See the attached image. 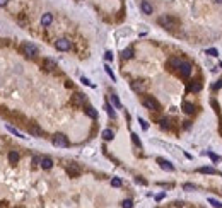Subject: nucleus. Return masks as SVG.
I'll return each mask as SVG.
<instances>
[{
  "label": "nucleus",
  "mask_w": 222,
  "mask_h": 208,
  "mask_svg": "<svg viewBox=\"0 0 222 208\" xmlns=\"http://www.w3.org/2000/svg\"><path fill=\"white\" fill-rule=\"evenodd\" d=\"M106 60H108V62H110V60H113V53H111V51H106Z\"/></svg>",
  "instance_id": "nucleus-40"
},
{
  "label": "nucleus",
  "mask_w": 222,
  "mask_h": 208,
  "mask_svg": "<svg viewBox=\"0 0 222 208\" xmlns=\"http://www.w3.org/2000/svg\"><path fill=\"white\" fill-rule=\"evenodd\" d=\"M159 24L164 29H173L174 26H176V19H174V17H171V15L164 14V15H161V17H159Z\"/></svg>",
  "instance_id": "nucleus-1"
},
{
  "label": "nucleus",
  "mask_w": 222,
  "mask_h": 208,
  "mask_svg": "<svg viewBox=\"0 0 222 208\" xmlns=\"http://www.w3.org/2000/svg\"><path fill=\"white\" fill-rule=\"evenodd\" d=\"M104 70H106V73L110 75V79H111V80H115V73H113V70L110 68V65H106V67H104Z\"/></svg>",
  "instance_id": "nucleus-31"
},
{
  "label": "nucleus",
  "mask_w": 222,
  "mask_h": 208,
  "mask_svg": "<svg viewBox=\"0 0 222 208\" xmlns=\"http://www.w3.org/2000/svg\"><path fill=\"white\" fill-rule=\"evenodd\" d=\"M208 203H210L212 207H215V208H222V203L217 201V200H214V198H208Z\"/></svg>",
  "instance_id": "nucleus-28"
},
{
  "label": "nucleus",
  "mask_w": 222,
  "mask_h": 208,
  "mask_svg": "<svg viewBox=\"0 0 222 208\" xmlns=\"http://www.w3.org/2000/svg\"><path fill=\"white\" fill-rule=\"evenodd\" d=\"M181 63H183V60H180V58H171V60L167 62V65H169L171 68H180Z\"/></svg>",
  "instance_id": "nucleus-17"
},
{
  "label": "nucleus",
  "mask_w": 222,
  "mask_h": 208,
  "mask_svg": "<svg viewBox=\"0 0 222 208\" xmlns=\"http://www.w3.org/2000/svg\"><path fill=\"white\" fill-rule=\"evenodd\" d=\"M45 67H46L48 70H53V68L56 67V63L53 62V60H50V58H46V60H45Z\"/></svg>",
  "instance_id": "nucleus-24"
},
{
  "label": "nucleus",
  "mask_w": 222,
  "mask_h": 208,
  "mask_svg": "<svg viewBox=\"0 0 222 208\" xmlns=\"http://www.w3.org/2000/svg\"><path fill=\"white\" fill-rule=\"evenodd\" d=\"M53 145H55V147H69V140H67L65 135L56 133L55 137H53Z\"/></svg>",
  "instance_id": "nucleus-4"
},
{
  "label": "nucleus",
  "mask_w": 222,
  "mask_h": 208,
  "mask_svg": "<svg viewBox=\"0 0 222 208\" xmlns=\"http://www.w3.org/2000/svg\"><path fill=\"white\" fill-rule=\"evenodd\" d=\"M55 46H56V49H58V51H69L72 44H70V41H69V39H65V38H62V39H58V41L55 43Z\"/></svg>",
  "instance_id": "nucleus-5"
},
{
  "label": "nucleus",
  "mask_w": 222,
  "mask_h": 208,
  "mask_svg": "<svg viewBox=\"0 0 222 208\" xmlns=\"http://www.w3.org/2000/svg\"><path fill=\"white\" fill-rule=\"evenodd\" d=\"M142 104L145 106L147 109H150V111H159V103H157L154 97H150V96L144 97V99H142Z\"/></svg>",
  "instance_id": "nucleus-3"
},
{
  "label": "nucleus",
  "mask_w": 222,
  "mask_h": 208,
  "mask_svg": "<svg viewBox=\"0 0 222 208\" xmlns=\"http://www.w3.org/2000/svg\"><path fill=\"white\" fill-rule=\"evenodd\" d=\"M104 109L108 111V114H110V118H115V116H116V114H115V111H113V106H111L110 103H106V104H104Z\"/></svg>",
  "instance_id": "nucleus-23"
},
{
  "label": "nucleus",
  "mask_w": 222,
  "mask_h": 208,
  "mask_svg": "<svg viewBox=\"0 0 222 208\" xmlns=\"http://www.w3.org/2000/svg\"><path fill=\"white\" fill-rule=\"evenodd\" d=\"M21 49L28 58H34V56L38 55V48H36L34 44H31V43H24V44L21 46Z\"/></svg>",
  "instance_id": "nucleus-2"
},
{
  "label": "nucleus",
  "mask_w": 222,
  "mask_h": 208,
  "mask_svg": "<svg viewBox=\"0 0 222 208\" xmlns=\"http://www.w3.org/2000/svg\"><path fill=\"white\" fill-rule=\"evenodd\" d=\"M31 162H33V166H38V164L41 162V157H38V155H34V157H33V160H31Z\"/></svg>",
  "instance_id": "nucleus-36"
},
{
  "label": "nucleus",
  "mask_w": 222,
  "mask_h": 208,
  "mask_svg": "<svg viewBox=\"0 0 222 208\" xmlns=\"http://www.w3.org/2000/svg\"><path fill=\"white\" fill-rule=\"evenodd\" d=\"M67 174H69L70 177H77V176L80 174V169H79V167H74V166H67Z\"/></svg>",
  "instance_id": "nucleus-15"
},
{
  "label": "nucleus",
  "mask_w": 222,
  "mask_h": 208,
  "mask_svg": "<svg viewBox=\"0 0 222 208\" xmlns=\"http://www.w3.org/2000/svg\"><path fill=\"white\" fill-rule=\"evenodd\" d=\"M183 189H186V191H195V189H196V186H195V184H185V186H183Z\"/></svg>",
  "instance_id": "nucleus-35"
},
{
  "label": "nucleus",
  "mask_w": 222,
  "mask_h": 208,
  "mask_svg": "<svg viewBox=\"0 0 222 208\" xmlns=\"http://www.w3.org/2000/svg\"><path fill=\"white\" fill-rule=\"evenodd\" d=\"M208 157L214 160V162H219V160H221V157H219V155H215V153H208Z\"/></svg>",
  "instance_id": "nucleus-37"
},
{
  "label": "nucleus",
  "mask_w": 222,
  "mask_h": 208,
  "mask_svg": "<svg viewBox=\"0 0 222 208\" xmlns=\"http://www.w3.org/2000/svg\"><path fill=\"white\" fill-rule=\"evenodd\" d=\"M198 172H202V174H215V169H212V167H200Z\"/></svg>",
  "instance_id": "nucleus-25"
},
{
  "label": "nucleus",
  "mask_w": 222,
  "mask_h": 208,
  "mask_svg": "<svg viewBox=\"0 0 222 208\" xmlns=\"http://www.w3.org/2000/svg\"><path fill=\"white\" fill-rule=\"evenodd\" d=\"M130 85H132V89L135 90V92H142V90H144V87H145L142 80H133V82L130 84Z\"/></svg>",
  "instance_id": "nucleus-14"
},
{
  "label": "nucleus",
  "mask_w": 222,
  "mask_h": 208,
  "mask_svg": "<svg viewBox=\"0 0 222 208\" xmlns=\"http://www.w3.org/2000/svg\"><path fill=\"white\" fill-rule=\"evenodd\" d=\"M9 4V0H0V7H5Z\"/></svg>",
  "instance_id": "nucleus-41"
},
{
  "label": "nucleus",
  "mask_w": 222,
  "mask_h": 208,
  "mask_svg": "<svg viewBox=\"0 0 222 208\" xmlns=\"http://www.w3.org/2000/svg\"><path fill=\"white\" fill-rule=\"evenodd\" d=\"M111 186H113V188H120V186H121V179H120V177H113V179H111Z\"/></svg>",
  "instance_id": "nucleus-27"
},
{
  "label": "nucleus",
  "mask_w": 222,
  "mask_h": 208,
  "mask_svg": "<svg viewBox=\"0 0 222 208\" xmlns=\"http://www.w3.org/2000/svg\"><path fill=\"white\" fill-rule=\"evenodd\" d=\"M132 142H133V143H135L137 147H139V148L142 147V142H140V138L137 137V135H135V133H132Z\"/></svg>",
  "instance_id": "nucleus-30"
},
{
  "label": "nucleus",
  "mask_w": 222,
  "mask_h": 208,
  "mask_svg": "<svg viewBox=\"0 0 222 208\" xmlns=\"http://www.w3.org/2000/svg\"><path fill=\"white\" fill-rule=\"evenodd\" d=\"M162 198H164V193H161V194H157V196H156V200H157V201H161Z\"/></svg>",
  "instance_id": "nucleus-42"
},
{
  "label": "nucleus",
  "mask_w": 222,
  "mask_h": 208,
  "mask_svg": "<svg viewBox=\"0 0 222 208\" xmlns=\"http://www.w3.org/2000/svg\"><path fill=\"white\" fill-rule=\"evenodd\" d=\"M178 70H180V73L183 77H190V73H191V65H190L188 62H183V63H181V67Z\"/></svg>",
  "instance_id": "nucleus-7"
},
{
  "label": "nucleus",
  "mask_w": 222,
  "mask_h": 208,
  "mask_svg": "<svg viewBox=\"0 0 222 208\" xmlns=\"http://www.w3.org/2000/svg\"><path fill=\"white\" fill-rule=\"evenodd\" d=\"M159 125L162 126V128H169V126H171V121H169L167 118H162V119L159 121Z\"/></svg>",
  "instance_id": "nucleus-29"
},
{
  "label": "nucleus",
  "mask_w": 222,
  "mask_h": 208,
  "mask_svg": "<svg viewBox=\"0 0 222 208\" xmlns=\"http://www.w3.org/2000/svg\"><path fill=\"white\" fill-rule=\"evenodd\" d=\"M221 87H222V80H219V82H217V84H214V85H212V89H214V90L221 89Z\"/></svg>",
  "instance_id": "nucleus-39"
},
{
  "label": "nucleus",
  "mask_w": 222,
  "mask_h": 208,
  "mask_svg": "<svg viewBox=\"0 0 222 208\" xmlns=\"http://www.w3.org/2000/svg\"><path fill=\"white\" fill-rule=\"evenodd\" d=\"M51 22H53V15L50 14V12H46V14L41 15V26L48 28V26H51Z\"/></svg>",
  "instance_id": "nucleus-8"
},
{
  "label": "nucleus",
  "mask_w": 222,
  "mask_h": 208,
  "mask_svg": "<svg viewBox=\"0 0 222 208\" xmlns=\"http://www.w3.org/2000/svg\"><path fill=\"white\" fill-rule=\"evenodd\" d=\"M121 207H123V208H132L133 207V201L132 200H125L123 203H121Z\"/></svg>",
  "instance_id": "nucleus-32"
},
{
  "label": "nucleus",
  "mask_w": 222,
  "mask_h": 208,
  "mask_svg": "<svg viewBox=\"0 0 222 208\" xmlns=\"http://www.w3.org/2000/svg\"><path fill=\"white\" fill-rule=\"evenodd\" d=\"M110 99H111V103H113V106H115L116 109H121V103H120L118 96H115V94H111V96H110Z\"/></svg>",
  "instance_id": "nucleus-20"
},
{
  "label": "nucleus",
  "mask_w": 222,
  "mask_h": 208,
  "mask_svg": "<svg viewBox=\"0 0 222 208\" xmlns=\"http://www.w3.org/2000/svg\"><path fill=\"white\" fill-rule=\"evenodd\" d=\"M207 55H210V56H217L219 55V51L215 48H210V49H207Z\"/></svg>",
  "instance_id": "nucleus-34"
},
{
  "label": "nucleus",
  "mask_w": 222,
  "mask_h": 208,
  "mask_svg": "<svg viewBox=\"0 0 222 208\" xmlns=\"http://www.w3.org/2000/svg\"><path fill=\"white\" fill-rule=\"evenodd\" d=\"M85 113H87V116H91V118H97V111L92 108V106H85Z\"/></svg>",
  "instance_id": "nucleus-21"
},
{
  "label": "nucleus",
  "mask_w": 222,
  "mask_h": 208,
  "mask_svg": "<svg viewBox=\"0 0 222 208\" xmlns=\"http://www.w3.org/2000/svg\"><path fill=\"white\" fill-rule=\"evenodd\" d=\"M74 104H77V106H84V104H85V96L80 94V92H77L75 96H74Z\"/></svg>",
  "instance_id": "nucleus-13"
},
{
  "label": "nucleus",
  "mask_w": 222,
  "mask_h": 208,
  "mask_svg": "<svg viewBox=\"0 0 222 208\" xmlns=\"http://www.w3.org/2000/svg\"><path fill=\"white\" fill-rule=\"evenodd\" d=\"M139 123H140V126H142V130H147V128H149V123H147L145 119L139 118Z\"/></svg>",
  "instance_id": "nucleus-33"
},
{
  "label": "nucleus",
  "mask_w": 222,
  "mask_h": 208,
  "mask_svg": "<svg viewBox=\"0 0 222 208\" xmlns=\"http://www.w3.org/2000/svg\"><path fill=\"white\" fill-rule=\"evenodd\" d=\"M39 166H41L43 169H51V167H53V159H51V157H41Z\"/></svg>",
  "instance_id": "nucleus-10"
},
{
  "label": "nucleus",
  "mask_w": 222,
  "mask_h": 208,
  "mask_svg": "<svg viewBox=\"0 0 222 208\" xmlns=\"http://www.w3.org/2000/svg\"><path fill=\"white\" fill-rule=\"evenodd\" d=\"M183 111L186 113V114H193V113H195V106L191 103H185V104H183Z\"/></svg>",
  "instance_id": "nucleus-18"
},
{
  "label": "nucleus",
  "mask_w": 222,
  "mask_h": 208,
  "mask_svg": "<svg viewBox=\"0 0 222 208\" xmlns=\"http://www.w3.org/2000/svg\"><path fill=\"white\" fill-rule=\"evenodd\" d=\"M7 130H9L10 133H12V135H15V137H19V138H26V137H24L22 133H19L17 130H15V128H12V126H7Z\"/></svg>",
  "instance_id": "nucleus-26"
},
{
  "label": "nucleus",
  "mask_w": 222,
  "mask_h": 208,
  "mask_svg": "<svg viewBox=\"0 0 222 208\" xmlns=\"http://www.w3.org/2000/svg\"><path fill=\"white\" fill-rule=\"evenodd\" d=\"M215 2H217V4H222V0H215Z\"/></svg>",
  "instance_id": "nucleus-43"
},
{
  "label": "nucleus",
  "mask_w": 222,
  "mask_h": 208,
  "mask_svg": "<svg viewBox=\"0 0 222 208\" xmlns=\"http://www.w3.org/2000/svg\"><path fill=\"white\" fill-rule=\"evenodd\" d=\"M157 164H159L164 171H167V172H173V171H174V166L169 162V160H166V159H157Z\"/></svg>",
  "instance_id": "nucleus-6"
},
{
  "label": "nucleus",
  "mask_w": 222,
  "mask_h": 208,
  "mask_svg": "<svg viewBox=\"0 0 222 208\" xmlns=\"http://www.w3.org/2000/svg\"><path fill=\"white\" fill-rule=\"evenodd\" d=\"M101 137H103V138L106 140V142H110V140L115 138V132H113V130H110V128H106V130H104V132L101 133Z\"/></svg>",
  "instance_id": "nucleus-16"
},
{
  "label": "nucleus",
  "mask_w": 222,
  "mask_h": 208,
  "mask_svg": "<svg viewBox=\"0 0 222 208\" xmlns=\"http://www.w3.org/2000/svg\"><path fill=\"white\" fill-rule=\"evenodd\" d=\"M80 82H82L84 85H91V87H94V85L89 82V79H85V77H82V79H80Z\"/></svg>",
  "instance_id": "nucleus-38"
},
{
  "label": "nucleus",
  "mask_w": 222,
  "mask_h": 208,
  "mask_svg": "<svg viewBox=\"0 0 222 208\" xmlns=\"http://www.w3.org/2000/svg\"><path fill=\"white\" fill-rule=\"evenodd\" d=\"M121 56H123L125 60H130V58H133V49H132V48H126V49H123V53H121Z\"/></svg>",
  "instance_id": "nucleus-22"
},
{
  "label": "nucleus",
  "mask_w": 222,
  "mask_h": 208,
  "mask_svg": "<svg viewBox=\"0 0 222 208\" xmlns=\"http://www.w3.org/2000/svg\"><path fill=\"white\" fill-rule=\"evenodd\" d=\"M29 133H33V135H36V137H41V135H43L41 128H39V126H36V125L29 126Z\"/></svg>",
  "instance_id": "nucleus-19"
},
{
  "label": "nucleus",
  "mask_w": 222,
  "mask_h": 208,
  "mask_svg": "<svg viewBox=\"0 0 222 208\" xmlns=\"http://www.w3.org/2000/svg\"><path fill=\"white\" fill-rule=\"evenodd\" d=\"M19 159H21L19 152H15V150H10V152H9V162H10V164H17Z\"/></svg>",
  "instance_id": "nucleus-12"
},
{
  "label": "nucleus",
  "mask_w": 222,
  "mask_h": 208,
  "mask_svg": "<svg viewBox=\"0 0 222 208\" xmlns=\"http://www.w3.org/2000/svg\"><path fill=\"white\" fill-rule=\"evenodd\" d=\"M140 10H142L144 14L149 15V14H152V12H154V7L150 5V4H149V2H147V0H144V2L140 4Z\"/></svg>",
  "instance_id": "nucleus-9"
},
{
  "label": "nucleus",
  "mask_w": 222,
  "mask_h": 208,
  "mask_svg": "<svg viewBox=\"0 0 222 208\" xmlns=\"http://www.w3.org/2000/svg\"><path fill=\"white\" fill-rule=\"evenodd\" d=\"M188 90H190V92H200L202 90V82L200 80H193V82L190 84Z\"/></svg>",
  "instance_id": "nucleus-11"
}]
</instances>
